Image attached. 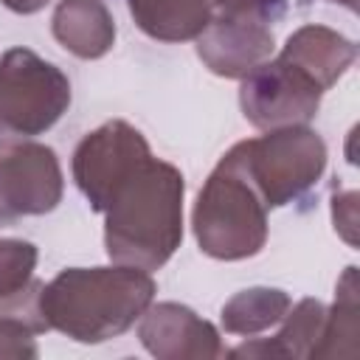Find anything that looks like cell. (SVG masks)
<instances>
[{"label": "cell", "mask_w": 360, "mask_h": 360, "mask_svg": "<svg viewBox=\"0 0 360 360\" xmlns=\"http://www.w3.org/2000/svg\"><path fill=\"white\" fill-rule=\"evenodd\" d=\"M326 321V304L318 298H301L287 309L273 338H256L225 352L233 357H315Z\"/></svg>", "instance_id": "obj_14"}, {"label": "cell", "mask_w": 360, "mask_h": 360, "mask_svg": "<svg viewBox=\"0 0 360 360\" xmlns=\"http://www.w3.org/2000/svg\"><path fill=\"white\" fill-rule=\"evenodd\" d=\"M267 202L231 155L211 169L191 208V231L200 250L217 262H242L267 245Z\"/></svg>", "instance_id": "obj_3"}, {"label": "cell", "mask_w": 360, "mask_h": 360, "mask_svg": "<svg viewBox=\"0 0 360 360\" xmlns=\"http://www.w3.org/2000/svg\"><path fill=\"white\" fill-rule=\"evenodd\" d=\"M39 250L28 239L0 236V307L20 318L34 335L48 332L39 309V295L45 281L34 276Z\"/></svg>", "instance_id": "obj_12"}, {"label": "cell", "mask_w": 360, "mask_h": 360, "mask_svg": "<svg viewBox=\"0 0 360 360\" xmlns=\"http://www.w3.org/2000/svg\"><path fill=\"white\" fill-rule=\"evenodd\" d=\"M152 273L127 264L65 267L39 295L48 329L76 343H104L129 332L155 301Z\"/></svg>", "instance_id": "obj_2"}, {"label": "cell", "mask_w": 360, "mask_h": 360, "mask_svg": "<svg viewBox=\"0 0 360 360\" xmlns=\"http://www.w3.org/2000/svg\"><path fill=\"white\" fill-rule=\"evenodd\" d=\"M62 194L65 174L51 146L39 141L0 146V228L56 211Z\"/></svg>", "instance_id": "obj_8"}, {"label": "cell", "mask_w": 360, "mask_h": 360, "mask_svg": "<svg viewBox=\"0 0 360 360\" xmlns=\"http://www.w3.org/2000/svg\"><path fill=\"white\" fill-rule=\"evenodd\" d=\"M360 298H357V267L349 264L335 284V301L326 307L323 335L315 357H354L360 335Z\"/></svg>", "instance_id": "obj_17"}, {"label": "cell", "mask_w": 360, "mask_h": 360, "mask_svg": "<svg viewBox=\"0 0 360 360\" xmlns=\"http://www.w3.org/2000/svg\"><path fill=\"white\" fill-rule=\"evenodd\" d=\"M292 307V298L287 290L278 287H245L233 292L222 309H219V323L228 335L239 338H253L267 329H276L287 309Z\"/></svg>", "instance_id": "obj_16"}, {"label": "cell", "mask_w": 360, "mask_h": 360, "mask_svg": "<svg viewBox=\"0 0 360 360\" xmlns=\"http://www.w3.org/2000/svg\"><path fill=\"white\" fill-rule=\"evenodd\" d=\"M267 208L307 200L326 172V143L309 127H281L231 146Z\"/></svg>", "instance_id": "obj_4"}, {"label": "cell", "mask_w": 360, "mask_h": 360, "mask_svg": "<svg viewBox=\"0 0 360 360\" xmlns=\"http://www.w3.org/2000/svg\"><path fill=\"white\" fill-rule=\"evenodd\" d=\"M357 191H335L332 194V225L335 233L346 245H357Z\"/></svg>", "instance_id": "obj_20"}, {"label": "cell", "mask_w": 360, "mask_h": 360, "mask_svg": "<svg viewBox=\"0 0 360 360\" xmlns=\"http://www.w3.org/2000/svg\"><path fill=\"white\" fill-rule=\"evenodd\" d=\"M138 338L158 360H208L228 352L219 329L177 301H152L138 321Z\"/></svg>", "instance_id": "obj_9"}, {"label": "cell", "mask_w": 360, "mask_h": 360, "mask_svg": "<svg viewBox=\"0 0 360 360\" xmlns=\"http://www.w3.org/2000/svg\"><path fill=\"white\" fill-rule=\"evenodd\" d=\"M73 90L62 68L31 48L0 56V146L45 135L70 107Z\"/></svg>", "instance_id": "obj_5"}, {"label": "cell", "mask_w": 360, "mask_h": 360, "mask_svg": "<svg viewBox=\"0 0 360 360\" xmlns=\"http://www.w3.org/2000/svg\"><path fill=\"white\" fill-rule=\"evenodd\" d=\"M211 17H239L276 25L287 14V0H208Z\"/></svg>", "instance_id": "obj_18"}, {"label": "cell", "mask_w": 360, "mask_h": 360, "mask_svg": "<svg viewBox=\"0 0 360 360\" xmlns=\"http://www.w3.org/2000/svg\"><path fill=\"white\" fill-rule=\"evenodd\" d=\"M321 98L323 90L278 53L239 79V110L262 132L309 124L321 110Z\"/></svg>", "instance_id": "obj_7"}, {"label": "cell", "mask_w": 360, "mask_h": 360, "mask_svg": "<svg viewBox=\"0 0 360 360\" xmlns=\"http://www.w3.org/2000/svg\"><path fill=\"white\" fill-rule=\"evenodd\" d=\"M152 155L149 141L138 127L124 118L104 121L93 132H87L70 160L73 183L87 200L90 211L104 214L118 186Z\"/></svg>", "instance_id": "obj_6"}, {"label": "cell", "mask_w": 360, "mask_h": 360, "mask_svg": "<svg viewBox=\"0 0 360 360\" xmlns=\"http://www.w3.org/2000/svg\"><path fill=\"white\" fill-rule=\"evenodd\" d=\"M326 3H335V6H343L349 11H357V0H326Z\"/></svg>", "instance_id": "obj_22"}, {"label": "cell", "mask_w": 360, "mask_h": 360, "mask_svg": "<svg viewBox=\"0 0 360 360\" xmlns=\"http://www.w3.org/2000/svg\"><path fill=\"white\" fill-rule=\"evenodd\" d=\"M53 39L76 59H101L115 45V20L104 0H59L51 14Z\"/></svg>", "instance_id": "obj_13"}, {"label": "cell", "mask_w": 360, "mask_h": 360, "mask_svg": "<svg viewBox=\"0 0 360 360\" xmlns=\"http://www.w3.org/2000/svg\"><path fill=\"white\" fill-rule=\"evenodd\" d=\"M135 25L158 42H194L208 25V0H124Z\"/></svg>", "instance_id": "obj_15"}, {"label": "cell", "mask_w": 360, "mask_h": 360, "mask_svg": "<svg viewBox=\"0 0 360 360\" xmlns=\"http://www.w3.org/2000/svg\"><path fill=\"white\" fill-rule=\"evenodd\" d=\"M8 11H14V14H22V17H28V14H37V11H42L51 0H0Z\"/></svg>", "instance_id": "obj_21"}, {"label": "cell", "mask_w": 360, "mask_h": 360, "mask_svg": "<svg viewBox=\"0 0 360 360\" xmlns=\"http://www.w3.org/2000/svg\"><path fill=\"white\" fill-rule=\"evenodd\" d=\"M194 51L200 62L219 79H245L253 68L276 53L273 25L239 17H211L197 34Z\"/></svg>", "instance_id": "obj_10"}, {"label": "cell", "mask_w": 360, "mask_h": 360, "mask_svg": "<svg viewBox=\"0 0 360 360\" xmlns=\"http://www.w3.org/2000/svg\"><path fill=\"white\" fill-rule=\"evenodd\" d=\"M278 56L292 68H298L304 76H309L326 93L354 65L357 45L329 25L307 22L287 37Z\"/></svg>", "instance_id": "obj_11"}, {"label": "cell", "mask_w": 360, "mask_h": 360, "mask_svg": "<svg viewBox=\"0 0 360 360\" xmlns=\"http://www.w3.org/2000/svg\"><path fill=\"white\" fill-rule=\"evenodd\" d=\"M0 357H11V360L39 357L37 335L3 307H0Z\"/></svg>", "instance_id": "obj_19"}, {"label": "cell", "mask_w": 360, "mask_h": 360, "mask_svg": "<svg viewBox=\"0 0 360 360\" xmlns=\"http://www.w3.org/2000/svg\"><path fill=\"white\" fill-rule=\"evenodd\" d=\"M183 172L149 155L104 211V250L112 264L160 270L183 242Z\"/></svg>", "instance_id": "obj_1"}]
</instances>
